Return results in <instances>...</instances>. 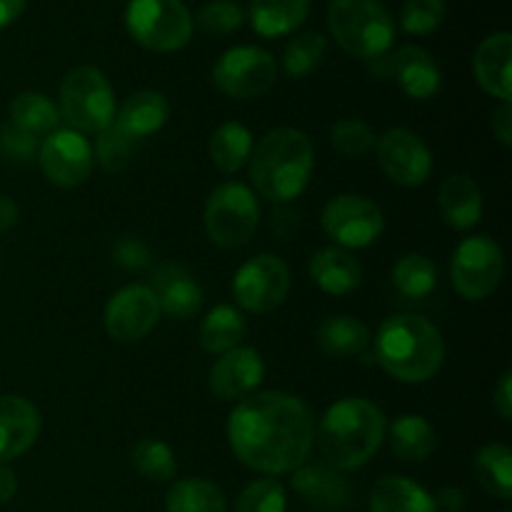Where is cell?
<instances>
[{"label": "cell", "mask_w": 512, "mask_h": 512, "mask_svg": "<svg viewBox=\"0 0 512 512\" xmlns=\"http://www.w3.org/2000/svg\"><path fill=\"white\" fill-rule=\"evenodd\" d=\"M115 260L125 268H143V265H148V250L140 240L125 238L115 245Z\"/></svg>", "instance_id": "cell-44"}, {"label": "cell", "mask_w": 512, "mask_h": 512, "mask_svg": "<svg viewBox=\"0 0 512 512\" xmlns=\"http://www.w3.org/2000/svg\"><path fill=\"white\" fill-rule=\"evenodd\" d=\"M160 315L163 313L150 285H125L105 303L103 325L105 333L118 343H138L153 333Z\"/></svg>", "instance_id": "cell-13"}, {"label": "cell", "mask_w": 512, "mask_h": 512, "mask_svg": "<svg viewBox=\"0 0 512 512\" xmlns=\"http://www.w3.org/2000/svg\"><path fill=\"white\" fill-rule=\"evenodd\" d=\"M138 148V140H133L130 135H125L118 125L110 123L108 128L100 130L98 138H95V160H98L100 168H103L105 173H123V170L133 163Z\"/></svg>", "instance_id": "cell-37"}, {"label": "cell", "mask_w": 512, "mask_h": 512, "mask_svg": "<svg viewBox=\"0 0 512 512\" xmlns=\"http://www.w3.org/2000/svg\"><path fill=\"white\" fill-rule=\"evenodd\" d=\"M18 493V475L8 468L5 463H0V505L10 503Z\"/></svg>", "instance_id": "cell-48"}, {"label": "cell", "mask_w": 512, "mask_h": 512, "mask_svg": "<svg viewBox=\"0 0 512 512\" xmlns=\"http://www.w3.org/2000/svg\"><path fill=\"white\" fill-rule=\"evenodd\" d=\"M245 13L238 0H213L198 13V28L208 35H230L243 25Z\"/></svg>", "instance_id": "cell-41"}, {"label": "cell", "mask_w": 512, "mask_h": 512, "mask_svg": "<svg viewBox=\"0 0 512 512\" xmlns=\"http://www.w3.org/2000/svg\"><path fill=\"white\" fill-rule=\"evenodd\" d=\"M325 53H328V38L318 30H308L300 33L285 45L283 53V68L290 78H305L313 73L320 63H323Z\"/></svg>", "instance_id": "cell-36"}, {"label": "cell", "mask_w": 512, "mask_h": 512, "mask_svg": "<svg viewBox=\"0 0 512 512\" xmlns=\"http://www.w3.org/2000/svg\"><path fill=\"white\" fill-rule=\"evenodd\" d=\"M115 93L95 65H75L60 83V120L80 135H98L115 120Z\"/></svg>", "instance_id": "cell-6"}, {"label": "cell", "mask_w": 512, "mask_h": 512, "mask_svg": "<svg viewBox=\"0 0 512 512\" xmlns=\"http://www.w3.org/2000/svg\"><path fill=\"white\" fill-rule=\"evenodd\" d=\"M445 0H405L400 25L410 35H428L445 23Z\"/></svg>", "instance_id": "cell-40"}, {"label": "cell", "mask_w": 512, "mask_h": 512, "mask_svg": "<svg viewBox=\"0 0 512 512\" xmlns=\"http://www.w3.org/2000/svg\"><path fill=\"white\" fill-rule=\"evenodd\" d=\"M290 268L278 255H255L245 260L233 278V298L238 310L265 315L278 310L290 293Z\"/></svg>", "instance_id": "cell-11"}, {"label": "cell", "mask_w": 512, "mask_h": 512, "mask_svg": "<svg viewBox=\"0 0 512 512\" xmlns=\"http://www.w3.org/2000/svg\"><path fill=\"white\" fill-rule=\"evenodd\" d=\"M505 512H510V510H505Z\"/></svg>", "instance_id": "cell-51"}, {"label": "cell", "mask_w": 512, "mask_h": 512, "mask_svg": "<svg viewBox=\"0 0 512 512\" xmlns=\"http://www.w3.org/2000/svg\"><path fill=\"white\" fill-rule=\"evenodd\" d=\"M38 163L45 178L58 188H78L93 170V148L88 138L63 128L45 135L38 148Z\"/></svg>", "instance_id": "cell-15"}, {"label": "cell", "mask_w": 512, "mask_h": 512, "mask_svg": "<svg viewBox=\"0 0 512 512\" xmlns=\"http://www.w3.org/2000/svg\"><path fill=\"white\" fill-rule=\"evenodd\" d=\"M293 490L315 510L338 512L348 508L353 490L343 473L325 463H315L293 470Z\"/></svg>", "instance_id": "cell-20"}, {"label": "cell", "mask_w": 512, "mask_h": 512, "mask_svg": "<svg viewBox=\"0 0 512 512\" xmlns=\"http://www.w3.org/2000/svg\"><path fill=\"white\" fill-rule=\"evenodd\" d=\"M130 463L150 483H170L178 473L173 448L158 438H140L130 450Z\"/></svg>", "instance_id": "cell-35"}, {"label": "cell", "mask_w": 512, "mask_h": 512, "mask_svg": "<svg viewBox=\"0 0 512 512\" xmlns=\"http://www.w3.org/2000/svg\"><path fill=\"white\" fill-rule=\"evenodd\" d=\"M300 225H303V213L298 208H293L290 203L275 205L273 218H270V230L275 233V238L293 240L300 233Z\"/></svg>", "instance_id": "cell-43"}, {"label": "cell", "mask_w": 512, "mask_h": 512, "mask_svg": "<svg viewBox=\"0 0 512 512\" xmlns=\"http://www.w3.org/2000/svg\"><path fill=\"white\" fill-rule=\"evenodd\" d=\"M385 413L365 398H343L330 405L315 428V443L325 465L350 473L373 460L385 443Z\"/></svg>", "instance_id": "cell-2"}, {"label": "cell", "mask_w": 512, "mask_h": 512, "mask_svg": "<svg viewBox=\"0 0 512 512\" xmlns=\"http://www.w3.org/2000/svg\"><path fill=\"white\" fill-rule=\"evenodd\" d=\"M370 512H438L423 485L405 475H383L370 490Z\"/></svg>", "instance_id": "cell-25"}, {"label": "cell", "mask_w": 512, "mask_h": 512, "mask_svg": "<svg viewBox=\"0 0 512 512\" xmlns=\"http://www.w3.org/2000/svg\"><path fill=\"white\" fill-rule=\"evenodd\" d=\"M265 363L255 348H238L218 355L210 368V390L220 400H243L263 383Z\"/></svg>", "instance_id": "cell-17"}, {"label": "cell", "mask_w": 512, "mask_h": 512, "mask_svg": "<svg viewBox=\"0 0 512 512\" xmlns=\"http://www.w3.org/2000/svg\"><path fill=\"white\" fill-rule=\"evenodd\" d=\"M375 130L370 128L365 120L358 118H345L330 128V143L335 145V150H340L348 158H360V155L370 153L375 148Z\"/></svg>", "instance_id": "cell-39"}, {"label": "cell", "mask_w": 512, "mask_h": 512, "mask_svg": "<svg viewBox=\"0 0 512 512\" xmlns=\"http://www.w3.org/2000/svg\"><path fill=\"white\" fill-rule=\"evenodd\" d=\"M18 205H15L13 198H8V195H0V233H5V230L13 228L15 223H18Z\"/></svg>", "instance_id": "cell-49"}, {"label": "cell", "mask_w": 512, "mask_h": 512, "mask_svg": "<svg viewBox=\"0 0 512 512\" xmlns=\"http://www.w3.org/2000/svg\"><path fill=\"white\" fill-rule=\"evenodd\" d=\"M393 285L405 298H428L438 288V268L423 253H408L393 265Z\"/></svg>", "instance_id": "cell-34"}, {"label": "cell", "mask_w": 512, "mask_h": 512, "mask_svg": "<svg viewBox=\"0 0 512 512\" xmlns=\"http://www.w3.org/2000/svg\"><path fill=\"white\" fill-rule=\"evenodd\" d=\"M310 0H250V23L263 38H280L305 23Z\"/></svg>", "instance_id": "cell-28"}, {"label": "cell", "mask_w": 512, "mask_h": 512, "mask_svg": "<svg viewBox=\"0 0 512 512\" xmlns=\"http://www.w3.org/2000/svg\"><path fill=\"white\" fill-rule=\"evenodd\" d=\"M40 140L35 135L25 133L18 125H0V160L8 165H30L38 160Z\"/></svg>", "instance_id": "cell-42"}, {"label": "cell", "mask_w": 512, "mask_h": 512, "mask_svg": "<svg viewBox=\"0 0 512 512\" xmlns=\"http://www.w3.org/2000/svg\"><path fill=\"white\" fill-rule=\"evenodd\" d=\"M373 358L398 383L420 385L443 368L445 340L430 320L400 313L380 323L373 340Z\"/></svg>", "instance_id": "cell-3"}, {"label": "cell", "mask_w": 512, "mask_h": 512, "mask_svg": "<svg viewBox=\"0 0 512 512\" xmlns=\"http://www.w3.org/2000/svg\"><path fill=\"white\" fill-rule=\"evenodd\" d=\"M288 495L275 478H258L243 488L235 500V512H285Z\"/></svg>", "instance_id": "cell-38"}, {"label": "cell", "mask_w": 512, "mask_h": 512, "mask_svg": "<svg viewBox=\"0 0 512 512\" xmlns=\"http://www.w3.org/2000/svg\"><path fill=\"white\" fill-rule=\"evenodd\" d=\"M278 80V63L258 45H235L213 65V85L233 100H253Z\"/></svg>", "instance_id": "cell-10"}, {"label": "cell", "mask_w": 512, "mask_h": 512, "mask_svg": "<svg viewBox=\"0 0 512 512\" xmlns=\"http://www.w3.org/2000/svg\"><path fill=\"white\" fill-rule=\"evenodd\" d=\"M310 278L318 285L323 293L335 295H348L363 283V265L355 258L350 250L343 248H320L318 253L310 258Z\"/></svg>", "instance_id": "cell-24"}, {"label": "cell", "mask_w": 512, "mask_h": 512, "mask_svg": "<svg viewBox=\"0 0 512 512\" xmlns=\"http://www.w3.org/2000/svg\"><path fill=\"white\" fill-rule=\"evenodd\" d=\"M512 35L510 33H493L478 45L473 58L475 78L480 88L498 98L500 103H510L512 98Z\"/></svg>", "instance_id": "cell-21"}, {"label": "cell", "mask_w": 512, "mask_h": 512, "mask_svg": "<svg viewBox=\"0 0 512 512\" xmlns=\"http://www.w3.org/2000/svg\"><path fill=\"white\" fill-rule=\"evenodd\" d=\"M378 163L393 183L418 188L433 173V153L420 135L408 128H390L375 140Z\"/></svg>", "instance_id": "cell-14"}, {"label": "cell", "mask_w": 512, "mask_h": 512, "mask_svg": "<svg viewBox=\"0 0 512 512\" xmlns=\"http://www.w3.org/2000/svg\"><path fill=\"white\" fill-rule=\"evenodd\" d=\"M505 273V258L500 245L488 235L465 238L450 260V283L455 293L470 303L490 298L498 290Z\"/></svg>", "instance_id": "cell-9"}, {"label": "cell", "mask_w": 512, "mask_h": 512, "mask_svg": "<svg viewBox=\"0 0 512 512\" xmlns=\"http://www.w3.org/2000/svg\"><path fill=\"white\" fill-rule=\"evenodd\" d=\"M328 28L345 53L363 60L388 55L395 40L393 18L380 0H330Z\"/></svg>", "instance_id": "cell-5"}, {"label": "cell", "mask_w": 512, "mask_h": 512, "mask_svg": "<svg viewBox=\"0 0 512 512\" xmlns=\"http://www.w3.org/2000/svg\"><path fill=\"white\" fill-rule=\"evenodd\" d=\"M320 225H323L325 235L338 248L343 250H360L373 245L375 240L383 235L385 218L383 210L365 195H335L328 200L320 215Z\"/></svg>", "instance_id": "cell-12"}, {"label": "cell", "mask_w": 512, "mask_h": 512, "mask_svg": "<svg viewBox=\"0 0 512 512\" xmlns=\"http://www.w3.org/2000/svg\"><path fill=\"white\" fill-rule=\"evenodd\" d=\"M8 113L10 123L18 125L25 133L35 135V138L58 130L60 123L58 105L45 93H38V90H23V93L15 95L8 105Z\"/></svg>", "instance_id": "cell-31"}, {"label": "cell", "mask_w": 512, "mask_h": 512, "mask_svg": "<svg viewBox=\"0 0 512 512\" xmlns=\"http://www.w3.org/2000/svg\"><path fill=\"white\" fill-rule=\"evenodd\" d=\"M475 480L493 498L508 503L512 498V450L503 443H490L475 455Z\"/></svg>", "instance_id": "cell-30"}, {"label": "cell", "mask_w": 512, "mask_h": 512, "mask_svg": "<svg viewBox=\"0 0 512 512\" xmlns=\"http://www.w3.org/2000/svg\"><path fill=\"white\" fill-rule=\"evenodd\" d=\"M245 333H248V320H245L243 310L233 308V305H215L200 323L198 340L205 353L223 355L238 348Z\"/></svg>", "instance_id": "cell-27"}, {"label": "cell", "mask_w": 512, "mask_h": 512, "mask_svg": "<svg viewBox=\"0 0 512 512\" xmlns=\"http://www.w3.org/2000/svg\"><path fill=\"white\" fill-rule=\"evenodd\" d=\"M318 345L325 355L330 358H358V355L368 353L373 335H370L368 325L363 320L353 318V315H328L323 323L318 325Z\"/></svg>", "instance_id": "cell-26"}, {"label": "cell", "mask_w": 512, "mask_h": 512, "mask_svg": "<svg viewBox=\"0 0 512 512\" xmlns=\"http://www.w3.org/2000/svg\"><path fill=\"white\" fill-rule=\"evenodd\" d=\"M228 445L245 468L273 475L308 463L315 445L313 410L298 395L265 390L238 400L225 425Z\"/></svg>", "instance_id": "cell-1"}, {"label": "cell", "mask_w": 512, "mask_h": 512, "mask_svg": "<svg viewBox=\"0 0 512 512\" xmlns=\"http://www.w3.org/2000/svg\"><path fill=\"white\" fill-rule=\"evenodd\" d=\"M443 223L453 230H470L483 218V193L478 183L465 173H453L438 190Z\"/></svg>", "instance_id": "cell-23"}, {"label": "cell", "mask_w": 512, "mask_h": 512, "mask_svg": "<svg viewBox=\"0 0 512 512\" xmlns=\"http://www.w3.org/2000/svg\"><path fill=\"white\" fill-rule=\"evenodd\" d=\"M150 290L158 298L160 313L170 315L175 320L195 318L200 308H203V288L195 280V275L188 268H183V265L168 263L158 268Z\"/></svg>", "instance_id": "cell-19"}, {"label": "cell", "mask_w": 512, "mask_h": 512, "mask_svg": "<svg viewBox=\"0 0 512 512\" xmlns=\"http://www.w3.org/2000/svg\"><path fill=\"white\" fill-rule=\"evenodd\" d=\"M248 163L255 193L273 205H285L308 188L315 150L303 130L275 128L255 143Z\"/></svg>", "instance_id": "cell-4"}, {"label": "cell", "mask_w": 512, "mask_h": 512, "mask_svg": "<svg viewBox=\"0 0 512 512\" xmlns=\"http://www.w3.org/2000/svg\"><path fill=\"white\" fill-rule=\"evenodd\" d=\"M493 410L505 420V423H510L512 420V373L510 370H505V373L500 375L498 385H495Z\"/></svg>", "instance_id": "cell-45"}, {"label": "cell", "mask_w": 512, "mask_h": 512, "mask_svg": "<svg viewBox=\"0 0 512 512\" xmlns=\"http://www.w3.org/2000/svg\"><path fill=\"white\" fill-rule=\"evenodd\" d=\"M165 512H228V500L210 480L183 478L165 495Z\"/></svg>", "instance_id": "cell-33"}, {"label": "cell", "mask_w": 512, "mask_h": 512, "mask_svg": "<svg viewBox=\"0 0 512 512\" xmlns=\"http://www.w3.org/2000/svg\"><path fill=\"white\" fill-rule=\"evenodd\" d=\"M40 410L23 395H0V463L20 458L40 435Z\"/></svg>", "instance_id": "cell-18"}, {"label": "cell", "mask_w": 512, "mask_h": 512, "mask_svg": "<svg viewBox=\"0 0 512 512\" xmlns=\"http://www.w3.org/2000/svg\"><path fill=\"white\" fill-rule=\"evenodd\" d=\"M125 28L143 48L175 53L193 38V15L183 0H130Z\"/></svg>", "instance_id": "cell-8"}, {"label": "cell", "mask_w": 512, "mask_h": 512, "mask_svg": "<svg viewBox=\"0 0 512 512\" xmlns=\"http://www.w3.org/2000/svg\"><path fill=\"white\" fill-rule=\"evenodd\" d=\"M25 3H28V0H0V30L8 28L13 20H18V15L23 13Z\"/></svg>", "instance_id": "cell-50"}, {"label": "cell", "mask_w": 512, "mask_h": 512, "mask_svg": "<svg viewBox=\"0 0 512 512\" xmlns=\"http://www.w3.org/2000/svg\"><path fill=\"white\" fill-rule=\"evenodd\" d=\"M170 118V103L160 90L145 88L128 95L125 103L115 110L113 123L130 135L133 140L143 143L148 135H155Z\"/></svg>", "instance_id": "cell-22"}, {"label": "cell", "mask_w": 512, "mask_h": 512, "mask_svg": "<svg viewBox=\"0 0 512 512\" xmlns=\"http://www.w3.org/2000/svg\"><path fill=\"white\" fill-rule=\"evenodd\" d=\"M435 508L443 512H460L468 503V495L460 488H443L438 495H435Z\"/></svg>", "instance_id": "cell-47"}, {"label": "cell", "mask_w": 512, "mask_h": 512, "mask_svg": "<svg viewBox=\"0 0 512 512\" xmlns=\"http://www.w3.org/2000/svg\"><path fill=\"white\" fill-rule=\"evenodd\" d=\"M490 128H493V135L510 148L512 145V105L510 103H500L498 108L493 110L490 115Z\"/></svg>", "instance_id": "cell-46"}, {"label": "cell", "mask_w": 512, "mask_h": 512, "mask_svg": "<svg viewBox=\"0 0 512 512\" xmlns=\"http://www.w3.org/2000/svg\"><path fill=\"white\" fill-rule=\"evenodd\" d=\"M260 223V203L245 183L230 180L208 195L203 225L210 243L223 250H238L255 235Z\"/></svg>", "instance_id": "cell-7"}, {"label": "cell", "mask_w": 512, "mask_h": 512, "mask_svg": "<svg viewBox=\"0 0 512 512\" xmlns=\"http://www.w3.org/2000/svg\"><path fill=\"white\" fill-rule=\"evenodd\" d=\"M385 438L390 440V450L403 463H423L435 450V428L423 415H400L388 425Z\"/></svg>", "instance_id": "cell-29"}, {"label": "cell", "mask_w": 512, "mask_h": 512, "mask_svg": "<svg viewBox=\"0 0 512 512\" xmlns=\"http://www.w3.org/2000/svg\"><path fill=\"white\" fill-rule=\"evenodd\" d=\"M373 68L383 78H393L398 88L415 100H430L443 85L440 65L420 45H403L393 55H380L373 60Z\"/></svg>", "instance_id": "cell-16"}, {"label": "cell", "mask_w": 512, "mask_h": 512, "mask_svg": "<svg viewBox=\"0 0 512 512\" xmlns=\"http://www.w3.org/2000/svg\"><path fill=\"white\" fill-rule=\"evenodd\" d=\"M210 160L220 173H238L253 153V135L238 120H228L210 135Z\"/></svg>", "instance_id": "cell-32"}]
</instances>
